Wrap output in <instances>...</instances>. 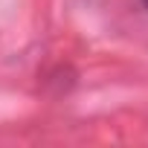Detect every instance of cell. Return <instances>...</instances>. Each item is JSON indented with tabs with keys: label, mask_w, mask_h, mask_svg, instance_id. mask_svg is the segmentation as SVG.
<instances>
[{
	"label": "cell",
	"mask_w": 148,
	"mask_h": 148,
	"mask_svg": "<svg viewBox=\"0 0 148 148\" xmlns=\"http://www.w3.org/2000/svg\"><path fill=\"white\" fill-rule=\"evenodd\" d=\"M142 6H145V9H148V0H142Z\"/></svg>",
	"instance_id": "1"
}]
</instances>
